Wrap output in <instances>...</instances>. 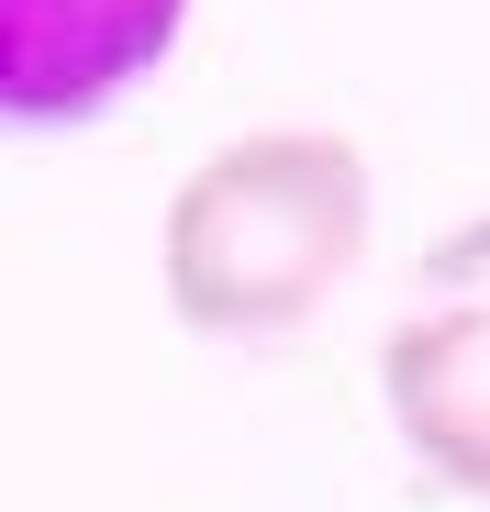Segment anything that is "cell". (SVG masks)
Listing matches in <instances>:
<instances>
[{
    "label": "cell",
    "instance_id": "1",
    "mask_svg": "<svg viewBox=\"0 0 490 512\" xmlns=\"http://www.w3.org/2000/svg\"><path fill=\"white\" fill-rule=\"evenodd\" d=\"M368 223H379V190H368L357 134L257 123V134H223L168 190L156 279H168V312L190 334L268 346V334H301L357 279Z\"/></svg>",
    "mask_w": 490,
    "mask_h": 512
},
{
    "label": "cell",
    "instance_id": "2",
    "mask_svg": "<svg viewBox=\"0 0 490 512\" xmlns=\"http://www.w3.org/2000/svg\"><path fill=\"white\" fill-rule=\"evenodd\" d=\"M190 0H0V134H78L179 56Z\"/></svg>",
    "mask_w": 490,
    "mask_h": 512
},
{
    "label": "cell",
    "instance_id": "3",
    "mask_svg": "<svg viewBox=\"0 0 490 512\" xmlns=\"http://www.w3.org/2000/svg\"><path fill=\"white\" fill-rule=\"evenodd\" d=\"M379 401H390L424 479H446L457 501H490V301H446V312L390 323Z\"/></svg>",
    "mask_w": 490,
    "mask_h": 512
}]
</instances>
